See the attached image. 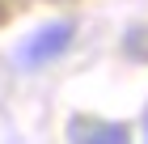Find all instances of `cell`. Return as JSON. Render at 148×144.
Returning <instances> with one entry per match:
<instances>
[{
  "mask_svg": "<svg viewBox=\"0 0 148 144\" xmlns=\"http://www.w3.org/2000/svg\"><path fill=\"white\" fill-rule=\"evenodd\" d=\"M76 140L80 144H127V132L123 127H97V123H89V136L76 132Z\"/></svg>",
  "mask_w": 148,
  "mask_h": 144,
  "instance_id": "obj_1",
  "label": "cell"
}]
</instances>
